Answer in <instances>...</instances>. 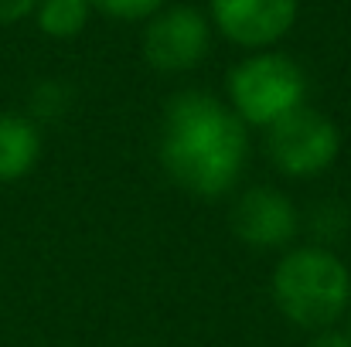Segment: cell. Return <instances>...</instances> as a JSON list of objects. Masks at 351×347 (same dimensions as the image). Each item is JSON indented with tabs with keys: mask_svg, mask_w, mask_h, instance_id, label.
Here are the masks:
<instances>
[{
	"mask_svg": "<svg viewBox=\"0 0 351 347\" xmlns=\"http://www.w3.org/2000/svg\"><path fill=\"white\" fill-rule=\"evenodd\" d=\"M157 160L184 194L202 201L226 198L249 167V126L226 106V99L184 89L164 106Z\"/></svg>",
	"mask_w": 351,
	"mask_h": 347,
	"instance_id": "cell-1",
	"label": "cell"
},
{
	"mask_svg": "<svg viewBox=\"0 0 351 347\" xmlns=\"http://www.w3.org/2000/svg\"><path fill=\"white\" fill-rule=\"evenodd\" d=\"M269 296L276 313L297 331L338 327L351 307V269L335 248L297 242L273 262Z\"/></svg>",
	"mask_w": 351,
	"mask_h": 347,
	"instance_id": "cell-2",
	"label": "cell"
},
{
	"mask_svg": "<svg viewBox=\"0 0 351 347\" xmlns=\"http://www.w3.org/2000/svg\"><path fill=\"white\" fill-rule=\"evenodd\" d=\"M307 72L287 51H249L226 75V106L249 129H269L307 106Z\"/></svg>",
	"mask_w": 351,
	"mask_h": 347,
	"instance_id": "cell-3",
	"label": "cell"
},
{
	"mask_svg": "<svg viewBox=\"0 0 351 347\" xmlns=\"http://www.w3.org/2000/svg\"><path fill=\"white\" fill-rule=\"evenodd\" d=\"M263 150L276 174L287 181H314L328 174L341 157V129L328 113L300 106L263 129Z\"/></svg>",
	"mask_w": 351,
	"mask_h": 347,
	"instance_id": "cell-4",
	"label": "cell"
},
{
	"mask_svg": "<svg viewBox=\"0 0 351 347\" xmlns=\"http://www.w3.org/2000/svg\"><path fill=\"white\" fill-rule=\"evenodd\" d=\"M143 62L160 75H184L198 68L212 51V21L191 3H174L157 10L143 24L140 38Z\"/></svg>",
	"mask_w": 351,
	"mask_h": 347,
	"instance_id": "cell-5",
	"label": "cell"
},
{
	"mask_svg": "<svg viewBox=\"0 0 351 347\" xmlns=\"http://www.w3.org/2000/svg\"><path fill=\"white\" fill-rule=\"evenodd\" d=\"M229 229L252 252H287L304 231V211L273 184H249L232 198Z\"/></svg>",
	"mask_w": 351,
	"mask_h": 347,
	"instance_id": "cell-6",
	"label": "cell"
},
{
	"mask_svg": "<svg viewBox=\"0 0 351 347\" xmlns=\"http://www.w3.org/2000/svg\"><path fill=\"white\" fill-rule=\"evenodd\" d=\"M300 0H212L208 21L226 41L245 51L276 48L297 24Z\"/></svg>",
	"mask_w": 351,
	"mask_h": 347,
	"instance_id": "cell-7",
	"label": "cell"
},
{
	"mask_svg": "<svg viewBox=\"0 0 351 347\" xmlns=\"http://www.w3.org/2000/svg\"><path fill=\"white\" fill-rule=\"evenodd\" d=\"M45 150L41 126L27 113H0V184L24 181Z\"/></svg>",
	"mask_w": 351,
	"mask_h": 347,
	"instance_id": "cell-8",
	"label": "cell"
},
{
	"mask_svg": "<svg viewBox=\"0 0 351 347\" xmlns=\"http://www.w3.org/2000/svg\"><path fill=\"white\" fill-rule=\"evenodd\" d=\"M31 17L45 38L72 41L86 31V24L93 17V3L89 0H38Z\"/></svg>",
	"mask_w": 351,
	"mask_h": 347,
	"instance_id": "cell-9",
	"label": "cell"
},
{
	"mask_svg": "<svg viewBox=\"0 0 351 347\" xmlns=\"http://www.w3.org/2000/svg\"><path fill=\"white\" fill-rule=\"evenodd\" d=\"M348 229H351V215L341 201H317V205H311L304 211V231L311 235L314 245L335 248Z\"/></svg>",
	"mask_w": 351,
	"mask_h": 347,
	"instance_id": "cell-10",
	"label": "cell"
},
{
	"mask_svg": "<svg viewBox=\"0 0 351 347\" xmlns=\"http://www.w3.org/2000/svg\"><path fill=\"white\" fill-rule=\"evenodd\" d=\"M72 106V89L62 79H41L31 96H27V116L41 126V123H55L69 113Z\"/></svg>",
	"mask_w": 351,
	"mask_h": 347,
	"instance_id": "cell-11",
	"label": "cell"
},
{
	"mask_svg": "<svg viewBox=\"0 0 351 347\" xmlns=\"http://www.w3.org/2000/svg\"><path fill=\"white\" fill-rule=\"evenodd\" d=\"M93 10L113 17V21H126V24H136V21H150L157 10H164V0H89Z\"/></svg>",
	"mask_w": 351,
	"mask_h": 347,
	"instance_id": "cell-12",
	"label": "cell"
},
{
	"mask_svg": "<svg viewBox=\"0 0 351 347\" xmlns=\"http://www.w3.org/2000/svg\"><path fill=\"white\" fill-rule=\"evenodd\" d=\"M307 347H351V337H348V331H345V324H338V327L314 331L307 337Z\"/></svg>",
	"mask_w": 351,
	"mask_h": 347,
	"instance_id": "cell-13",
	"label": "cell"
},
{
	"mask_svg": "<svg viewBox=\"0 0 351 347\" xmlns=\"http://www.w3.org/2000/svg\"><path fill=\"white\" fill-rule=\"evenodd\" d=\"M38 7V0H0V24H17L24 17H31Z\"/></svg>",
	"mask_w": 351,
	"mask_h": 347,
	"instance_id": "cell-14",
	"label": "cell"
},
{
	"mask_svg": "<svg viewBox=\"0 0 351 347\" xmlns=\"http://www.w3.org/2000/svg\"><path fill=\"white\" fill-rule=\"evenodd\" d=\"M345 331H348V337H351V307H348V317H345Z\"/></svg>",
	"mask_w": 351,
	"mask_h": 347,
	"instance_id": "cell-15",
	"label": "cell"
}]
</instances>
